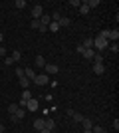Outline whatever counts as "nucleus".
Wrapping results in <instances>:
<instances>
[{
  "label": "nucleus",
  "instance_id": "obj_24",
  "mask_svg": "<svg viewBox=\"0 0 119 133\" xmlns=\"http://www.w3.org/2000/svg\"><path fill=\"white\" fill-rule=\"evenodd\" d=\"M50 18H52V22H60V18H62V12H54Z\"/></svg>",
  "mask_w": 119,
  "mask_h": 133
},
{
  "label": "nucleus",
  "instance_id": "obj_16",
  "mask_svg": "<svg viewBox=\"0 0 119 133\" xmlns=\"http://www.w3.org/2000/svg\"><path fill=\"white\" fill-rule=\"evenodd\" d=\"M85 4H87V8H97V6H99V0H85Z\"/></svg>",
  "mask_w": 119,
  "mask_h": 133
},
{
  "label": "nucleus",
  "instance_id": "obj_18",
  "mask_svg": "<svg viewBox=\"0 0 119 133\" xmlns=\"http://www.w3.org/2000/svg\"><path fill=\"white\" fill-rule=\"evenodd\" d=\"M46 129L54 131V129H56V121H54V119H46Z\"/></svg>",
  "mask_w": 119,
  "mask_h": 133
},
{
  "label": "nucleus",
  "instance_id": "obj_28",
  "mask_svg": "<svg viewBox=\"0 0 119 133\" xmlns=\"http://www.w3.org/2000/svg\"><path fill=\"white\" fill-rule=\"evenodd\" d=\"M48 30H52V32H58V30H60V26H58V22H50V26H48Z\"/></svg>",
  "mask_w": 119,
  "mask_h": 133
},
{
  "label": "nucleus",
  "instance_id": "obj_4",
  "mask_svg": "<svg viewBox=\"0 0 119 133\" xmlns=\"http://www.w3.org/2000/svg\"><path fill=\"white\" fill-rule=\"evenodd\" d=\"M44 14V8L40 4H36V6H32V16H34V20H40V16Z\"/></svg>",
  "mask_w": 119,
  "mask_h": 133
},
{
  "label": "nucleus",
  "instance_id": "obj_34",
  "mask_svg": "<svg viewBox=\"0 0 119 133\" xmlns=\"http://www.w3.org/2000/svg\"><path fill=\"white\" fill-rule=\"evenodd\" d=\"M113 127H115V131L119 129V119H113Z\"/></svg>",
  "mask_w": 119,
  "mask_h": 133
},
{
  "label": "nucleus",
  "instance_id": "obj_17",
  "mask_svg": "<svg viewBox=\"0 0 119 133\" xmlns=\"http://www.w3.org/2000/svg\"><path fill=\"white\" fill-rule=\"evenodd\" d=\"M14 6H16L18 10H22V8H26V6H28V2H26V0H16V2H14Z\"/></svg>",
  "mask_w": 119,
  "mask_h": 133
},
{
  "label": "nucleus",
  "instance_id": "obj_38",
  "mask_svg": "<svg viewBox=\"0 0 119 133\" xmlns=\"http://www.w3.org/2000/svg\"><path fill=\"white\" fill-rule=\"evenodd\" d=\"M0 133H4V125L2 123H0Z\"/></svg>",
  "mask_w": 119,
  "mask_h": 133
},
{
  "label": "nucleus",
  "instance_id": "obj_13",
  "mask_svg": "<svg viewBox=\"0 0 119 133\" xmlns=\"http://www.w3.org/2000/svg\"><path fill=\"white\" fill-rule=\"evenodd\" d=\"M44 66H46L44 56H36V68H42V70H44Z\"/></svg>",
  "mask_w": 119,
  "mask_h": 133
},
{
  "label": "nucleus",
  "instance_id": "obj_11",
  "mask_svg": "<svg viewBox=\"0 0 119 133\" xmlns=\"http://www.w3.org/2000/svg\"><path fill=\"white\" fill-rule=\"evenodd\" d=\"M109 40H113L115 44H117V40H119V30H117V28L109 30Z\"/></svg>",
  "mask_w": 119,
  "mask_h": 133
},
{
  "label": "nucleus",
  "instance_id": "obj_15",
  "mask_svg": "<svg viewBox=\"0 0 119 133\" xmlns=\"http://www.w3.org/2000/svg\"><path fill=\"white\" fill-rule=\"evenodd\" d=\"M93 72H95L97 76H101V74L105 72V68H103V64H95V66H93Z\"/></svg>",
  "mask_w": 119,
  "mask_h": 133
},
{
  "label": "nucleus",
  "instance_id": "obj_12",
  "mask_svg": "<svg viewBox=\"0 0 119 133\" xmlns=\"http://www.w3.org/2000/svg\"><path fill=\"white\" fill-rule=\"evenodd\" d=\"M93 56H95V50H93V48H87V50H83V58H87V60H93Z\"/></svg>",
  "mask_w": 119,
  "mask_h": 133
},
{
  "label": "nucleus",
  "instance_id": "obj_22",
  "mask_svg": "<svg viewBox=\"0 0 119 133\" xmlns=\"http://www.w3.org/2000/svg\"><path fill=\"white\" fill-rule=\"evenodd\" d=\"M16 111H18V103H10V105H8V113H10V115H14Z\"/></svg>",
  "mask_w": 119,
  "mask_h": 133
},
{
  "label": "nucleus",
  "instance_id": "obj_29",
  "mask_svg": "<svg viewBox=\"0 0 119 133\" xmlns=\"http://www.w3.org/2000/svg\"><path fill=\"white\" fill-rule=\"evenodd\" d=\"M4 64H6V66H14L16 62H14V60L10 58V56H8V58H4Z\"/></svg>",
  "mask_w": 119,
  "mask_h": 133
},
{
  "label": "nucleus",
  "instance_id": "obj_36",
  "mask_svg": "<svg viewBox=\"0 0 119 133\" xmlns=\"http://www.w3.org/2000/svg\"><path fill=\"white\" fill-rule=\"evenodd\" d=\"M38 133H52V131H50V129H46V127H44L42 131H38Z\"/></svg>",
  "mask_w": 119,
  "mask_h": 133
},
{
  "label": "nucleus",
  "instance_id": "obj_5",
  "mask_svg": "<svg viewBox=\"0 0 119 133\" xmlns=\"http://www.w3.org/2000/svg\"><path fill=\"white\" fill-rule=\"evenodd\" d=\"M24 115H26V109H24V107H18V111L12 115V121H22Z\"/></svg>",
  "mask_w": 119,
  "mask_h": 133
},
{
  "label": "nucleus",
  "instance_id": "obj_1",
  "mask_svg": "<svg viewBox=\"0 0 119 133\" xmlns=\"http://www.w3.org/2000/svg\"><path fill=\"white\" fill-rule=\"evenodd\" d=\"M107 46H109V42H107V40H103V38H99V36L93 40V48L97 50V54H99V52H103Z\"/></svg>",
  "mask_w": 119,
  "mask_h": 133
},
{
  "label": "nucleus",
  "instance_id": "obj_23",
  "mask_svg": "<svg viewBox=\"0 0 119 133\" xmlns=\"http://www.w3.org/2000/svg\"><path fill=\"white\" fill-rule=\"evenodd\" d=\"M10 58H12V60H14V62H18V60H20V58H22V52H20V50L12 52V56H10Z\"/></svg>",
  "mask_w": 119,
  "mask_h": 133
},
{
  "label": "nucleus",
  "instance_id": "obj_27",
  "mask_svg": "<svg viewBox=\"0 0 119 133\" xmlns=\"http://www.w3.org/2000/svg\"><path fill=\"white\" fill-rule=\"evenodd\" d=\"M93 62H95V64H103V56L95 52V56H93Z\"/></svg>",
  "mask_w": 119,
  "mask_h": 133
},
{
  "label": "nucleus",
  "instance_id": "obj_8",
  "mask_svg": "<svg viewBox=\"0 0 119 133\" xmlns=\"http://www.w3.org/2000/svg\"><path fill=\"white\" fill-rule=\"evenodd\" d=\"M24 76L30 79V82H34V78H36V72L32 70V68H24Z\"/></svg>",
  "mask_w": 119,
  "mask_h": 133
},
{
  "label": "nucleus",
  "instance_id": "obj_20",
  "mask_svg": "<svg viewBox=\"0 0 119 133\" xmlns=\"http://www.w3.org/2000/svg\"><path fill=\"white\" fill-rule=\"evenodd\" d=\"M69 117H74V121H78V123L83 121V115H81V113H78V111H74V113H72Z\"/></svg>",
  "mask_w": 119,
  "mask_h": 133
},
{
  "label": "nucleus",
  "instance_id": "obj_9",
  "mask_svg": "<svg viewBox=\"0 0 119 133\" xmlns=\"http://www.w3.org/2000/svg\"><path fill=\"white\" fill-rule=\"evenodd\" d=\"M69 24H72V20H69L68 16H62V18H60V22H58V26H60V28H68Z\"/></svg>",
  "mask_w": 119,
  "mask_h": 133
},
{
  "label": "nucleus",
  "instance_id": "obj_37",
  "mask_svg": "<svg viewBox=\"0 0 119 133\" xmlns=\"http://www.w3.org/2000/svg\"><path fill=\"white\" fill-rule=\"evenodd\" d=\"M2 40H4V34L0 32V46H2Z\"/></svg>",
  "mask_w": 119,
  "mask_h": 133
},
{
  "label": "nucleus",
  "instance_id": "obj_30",
  "mask_svg": "<svg viewBox=\"0 0 119 133\" xmlns=\"http://www.w3.org/2000/svg\"><path fill=\"white\" fill-rule=\"evenodd\" d=\"M30 28H32V30H38L40 28V20H34V22L30 24Z\"/></svg>",
  "mask_w": 119,
  "mask_h": 133
},
{
  "label": "nucleus",
  "instance_id": "obj_32",
  "mask_svg": "<svg viewBox=\"0 0 119 133\" xmlns=\"http://www.w3.org/2000/svg\"><path fill=\"white\" fill-rule=\"evenodd\" d=\"M79 4H81L79 0H69V6H78V8H79Z\"/></svg>",
  "mask_w": 119,
  "mask_h": 133
},
{
  "label": "nucleus",
  "instance_id": "obj_21",
  "mask_svg": "<svg viewBox=\"0 0 119 133\" xmlns=\"http://www.w3.org/2000/svg\"><path fill=\"white\" fill-rule=\"evenodd\" d=\"M81 123H83V129H91V127H93V123H91L89 117H83V121H81Z\"/></svg>",
  "mask_w": 119,
  "mask_h": 133
},
{
  "label": "nucleus",
  "instance_id": "obj_14",
  "mask_svg": "<svg viewBox=\"0 0 119 133\" xmlns=\"http://www.w3.org/2000/svg\"><path fill=\"white\" fill-rule=\"evenodd\" d=\"M30 83H32V82H30L26 76H24V78H20V85H22L24 89H30Z\"/></svg>",
  "mask_w": 119,
  "mask_h": 133
},
{
  "label": "nucleus",
  "instance_id": "obj_25",
  "mask_svg": "<svg viewBox=\"0 0 119 133\" xmlns=\"http://www.w3.org/2000/svg\"><path fill=\"white\" fill-rule=\"evenodd\" d=\"M22 99H32V91H30V89H24V94H22Z\"/></svg>",
  "mask_w": 119,
  "mask_h": 133
},
{
  "label": "nucleus",
  "instance_id": "obj_6",
  "mask_svg": "<svg viewBox=\"0 0 119 133\" xmlns=\"http://www.w3.org/2000/svg\"><path fill=\"white\" fill-rule=\"evenodd\" d=\"M46 127V119H42V117H38V119H36L34 121V129L36 131H42V129Z\"/></svg>",
  "mask_w": 119,
  "mask_h": 133
},
{
  "label": "nucleus",
  "instance_id": "obj_2",
  "mask_svg": "<svg viewBox=\"0 0 119 133\" xmlns=\"http://www.w3.org/2000/svg\"><path fill=\"white\" fill-rule=\"evenodd\" d=\"M48 82H50V76H46V74H38L32 83H36V85H48Z\"/></svg>",
  "mask_w": 119,
  "mask_h": 133
},
{
  "label": "nucleus",
  "instance_id": "obj_7",
  "mask_svg": "<svg viewBox=\"0 0 119 133\" xmlns=\"http://www.w3.org/2000/svg\"><path fill=\"white\" fill-rule=\"evenodd\" d=\"M26 109H28V111H36V109H38V101H36V97L28 99V103H26Z\"/></svg>",
  "mask_w": 119,
  "mask_h": 133
},
{
  "label": "nucleus",
  "instance_id": "obj_33",
  "mask_svg": "<svg viewBox=\"0 0 119 133\" xmlns=\"http://www.w3.org/2000/svg\"><path fill=\"white\" fill-rule=\"evenodd\" d=\"M111 52H113V54H117V52H119V46L113 44V46H111Z\"/></svg>",
  "mask_w": 119,
  "mask_h": 133
},
{
  "label": "nucleus",
  "instance_id": "obj_10",
  "mask_svg": "<svg viewBox=\"0 0 119 133\" xmlns=\"http://www.w3.org/2000/svg\"><path fill=\"white\" fill-rule=\"evenodd\" d=\"M50 22H52L50 14H42V16H40V24H42V26H50Z\"/></svg>",
  "mask_w": 119,
  "mask_h": 133
},
{
  "label": "nucleus",
  "instance_id": "obj_31",
  "mask_svg": "<svg viewBox=\"0 0 119 133\" xmlns=\"http://www.w3.org/2000/svg\"><path fill=\"white\" fill-rule=\"evenodd\" d=\"M16 76H18V79H20V78H24V70H20V68H16Z\"/></svg>",
  "mask_w": 119,
  "mask_h": 133
},
{
  "label": "nucleus",
  "instance_id": "obj_35",
  "mask_svg": "<svg viewBox=\"0 0 119 133\" xmlns=\"http://www.w3.org/2000/svg\"><path fill=\"white\" fill-rule=\"evenodd\" d=\"M4 56H6V50L2 48V46H0V58H4Z\"/></svg>",
  "mask_w": 119,
  "mask_h": 133
},
{
  "label": "nucleus",
  "instance_id": "obj_3",
  "mask_svg": "<svg viewBox=\"0 0 119 133\" xmlns=\"http://www.w3.org/2000/svg\"><path fill=\"white\" fill-rule=\"evenodd\" d=\"M58 72H60V68H58L56 64H46L44 66V74L46 76H56Z\"/></svg>",
  "mask_w": 119,
  "mask_h": 133
},
{
  "label": "nucleus",
  "instance_id": "obj_26",
  "mask_svg": "<svg viewBox=\"0 0 119 133\" xmlns=\"http://www.w3.org/2000/svg\"><path fill=\"white\" fill-rule=\"evenodd\" d=\"M79 12H81V14H87V12H89V8H87V4H85V2H81V4H79Z\"/></svg>",
  "mask_w": 119,
  "mask_h": 133
},
{
  "label": "nucleus",
  "instance_id": "obj_39",
  "mask_svg": "<svg viewBox=\"0 0 119 133\" xmlns=\"http://www.w3.org/2000/svg\"><path fill=\"white\" fill-rule=\"evenodd\" d=\"M83 133H93V131H91V129H83Z\"/></svg>",
  "mask_w": 119,
  "mask_h": 133
},
{
  "label": "nucleus",
  "instance_id": "obj_19",
  "mask_svg": "<svg viewBox=\"0 0 119 133\" xmlns=\"http://www.w3.org/2000/svg\"><path fill=\"white\" fill-rule=\"evenodd\" d=\"M85 48V50H87V48H93V38H85L83 40V44H81Z\"/></svg>",
  "mask_w": 119,
  "mask_h": 133
}]
</instances>
